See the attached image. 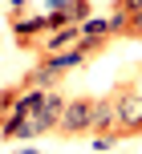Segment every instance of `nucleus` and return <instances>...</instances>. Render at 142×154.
I'll use <instances>...</instances> for the list:
<instances>
[{
  "label": "nucleus",
  "mask_w": 142,
  "mask_h": 154,
  "mask_svg": "<svg viewBox=\"0 0 142 154\" xmlns=\"http://www.w3.org/2000/svg\"><path fill=\"white\" fill-rule=\"evenodd\" d=\"M110 101H114V134L118 138L142 134V93L134 85H118L110 93Z\"/></svg>",
  "instance_id": "obj_1"
},
{
  "label": "nucleus",
  "mask_w": 142,
  "mask_h": 154,
  "mask_svg": "<svg viewBox=\"0 0 142 154\" xmlns=\"http://www.w3.org/2000/svg\"><path fill=\"white\" fill-rule=\"evenodd\" d=\"M94 106H97V97H69L61 122H57V134H65V138L89 134V130H94Z\"/></svg>",
  "instance_id": "obj_2"
},
{
  "label": "nucleus",
  "mask_w": 142,
  "mask_h": 154,
  "mask_svg": "<svg viewBox=\"0 0 142 154\" xmlns=\"http://www.w3.org/2000/svg\"><path fill=\"white\" fill-rule=\"evenodd\" d=\"M49 32V12H16L12 16V37L20 49H37V41Z\"/></svg>",
  "instance_id": "obj_3"
},
{
  "label": "nucleus",
  "mask_w": 142,
  "mask_h": 154,
  "mask_svg": "<svg viewBox=\"0 0 142 154\" xmlns=\"http://www.w3.org/2000/svg\"><path fill=\"white\" fill-rule=\"evenodd\" d=\"M81 45V24H65V29H49L45 37L37 41L41 57H53V53H69V49Z\"/></svg>",
  "instance_id": "obj_4"
},
{
  "label": "nucleus",
  "mask_w": 142,
  "mask_h": 154,
  "mask_svg": "<svg viewBox=\"0 0 142 154\" xmlns=\"http://www.w3.org/2000/svg\"><path fill=\"white\" fill-rule=\"evenodd\" d=\"M89 134H114V101L110 97H102L94 106V130Z\"/></svg>",
  "instance_id": "obj_5"
},
{
  "label": "nucleus",
  "mask_w": 142,
  "mask_h": 154,
  "mask_svg": "<svg viewBox=\"0 0 142 154\" xmlns=\"http://www.w3.org/2000/svg\"><path fill=\"white\" fill-rule=\"evenodd\" d=\"M81 37H102V41H110V37H114L110 16H89V20H81Z\"/></svg>",
  "instance_id": "obj_6"
},
{
  "label": "nucleus",
  "mask_w": 142,
  "mask_h": 154,
  "mask_svg": "<svg viewBox=\"0 0 142 154\" xmlns=\"http://www.w3.org/2000/svg\"><path fill=\"white\" fill-rule=\"evenodd\" d=\"M16 97H20V85H16V89H0V126L8 122V114H12Z\"/></svg>",
  "instance_id": "obj_7"
},
{
  "label": "nucleus",
  "mask_w": 142,
  "mask_h": 154,
  "mask_svg": "<svg viewBox=\"0 0 142 154\" xmlns=\"http://www.w3.org/2000/svg\"><path fill=\"white\" fill-rule=\"evenodd\" d=\"M114 142H118V134H94V142H89V146H94L97 154H106V150H114Z\"/></svg>",
  "instance_id": "obj_8"
},
{
  "label": "nucleus",
  "mask_w": 142,
  "mask_h": 154,
  "mask_svg": "<svg viewBox=\"0 0 142 154\" xmlns=\"http://www.w3.org/2000/svg\"><path fill=\"white\" fill-rule=\"evenodd\" d=\"M114 8L126 12V16H134V12H142V0H114Z\"/></svg>",
  "instance_id": "obj_9"
},
{
  "label": "nucleus",
  "mask_w": 142,
  "mask_h": 154,
  "mask_svg": "<svg viewBox=\"0 0 142 154\" xmlns=\"http://www.w3.org/2000/svg\"><path fill=\"white\" fill-rule=\"evenodd\" d=\"M126 37H142V12L130 16V29H126Z\"/></svg>",
  "instance_id": "obj_10"
},
{
  "label": "nucleus",
  "mask_w": 142,
  "mask_h": 154,
  "mask_svg": "<svg viewBox=\"0 0 142 154\" xmlns=\"http://www.w3.org/2000/svg\"><path fill=\"white\" fill-rule=\"evenodd\" d=\"M8 4H12V8H16V12H20V8H24V0H8Z\"/></svg>",
  "instance_id": "obj_11"
},
{
  "label": "nucleus",
  "mask_w": 142,
  "mask_h": 154,
  "mask_svg": "<svg viewBox=\"0 0 142 154\" xmlns=\"http://www.w3.org/2000/svg\"><path fill=\"white\" fill-rule=\"evenodd\" d=\"M16 154H37V150H32V146H24V150H16Z\"/></svg>",
  "instance_id": "obj_12"
}]
</instances>
